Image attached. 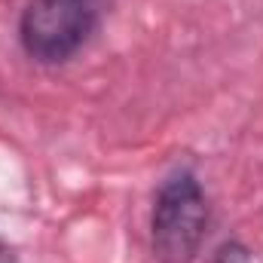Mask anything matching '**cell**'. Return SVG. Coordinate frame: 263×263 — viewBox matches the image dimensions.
Listing matches in <instances>:
<instances>
[{
  "mask_svg": "<svg viewBox=\"0 0 263 263\" xmlns=\"http://www.w3.org/2000/svg\"><path fill=\"white\" fill-rule=\"evenodd\" d=\"M117 0H28L18 18V43L37 65H67L104 25Z\"/></svg>",
  "mask_w": 263,
  "mask_h": 263,
  "instance_id": "obj_1",
  "label": "cell"
},
{
  "mask_svg": "<svg viewBox=\"0 0 263 263\" xmlns=\"http://www.w3.org/2000/svg\"><path fill=\"white\" fill-rule=\"evenodd\" d=\"M208 199L190 168H175L156 190L150 211V248L159 263H193L208 233Z\"/></svg>",
  "mask_w": 263,
  "mask_h": 263,
  "instance_id": "obj_2",
  "label": "cell"
},
{
  "mask_svg": "<svg viewBox=\"0 0 263 263\" xmlns=\"http://www.w3.org/2000/svg\"><path fill=\"white\" fill-rule=\"evenodd\" d=\"M211 263H254V254L242 242H223L214 251V260Z\"/></svg>",
  "mask_w": 263,
  "mask_h": 263,
  "instance_id": "obj_3",
  "label": "cell"
},
{
  "mask_svg": "<svg viewBox=\"0 0 263 263\" xmlns=\"http://www.w3.org/2000/svg\"><path fill=\"white\" fill-rule=\"evenodd\" d=\"M0 263H15L12 260V254H9V248H6L3 242H0Z\"/></svg>",
  "mask_w": 263,
  "mask_h": 263,
  "instance_id": "obj_4",
  "label": "cell"
}]
</instances>
